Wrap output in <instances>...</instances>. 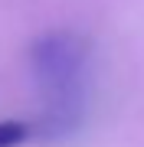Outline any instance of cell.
<instances>
[{
  "instance_id": "6da1fadb",
  "label": "cell",
  "mask_w": 144,
  "mask_h": 147,
  "mask_svg": "<svg viewBox=\"0 0 144 147\" xmlns=\"http://www.w3.org/2000/svg\"><path fill=\"white\" fill-rule=\"evenodd\" d=\"M33 65L46 92V124L53 131H72L85 101V42L75 33H49L33 49Z\"/></svg>"
},
{
  "instance_id": "7a4b0ae2",
  "label": "cell",
  "mask_w": 144,
  "mask_h": 147,
  "mask_svg": "<svg viewBox=\"0 0 144 147\" xmlns=\"http://www.w3.org/2000/svg\"><path fill=\"white\" fill-rule=\"evenodd\" d=\"M30 137V127L20 121H0V147H16Z\"/></svg>"
}]
</instances>
